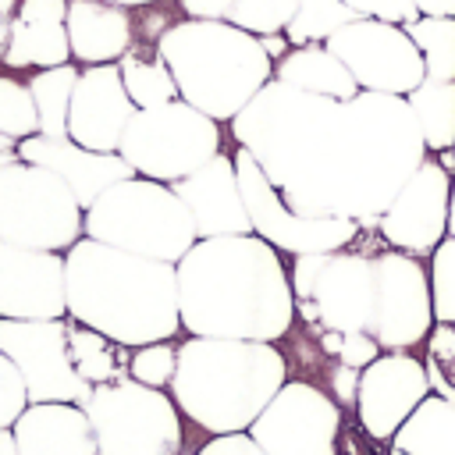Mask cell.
<instances>
[{"label": "cell", "mask_w": 455, "mask_h": 455, "mask_svg": "<svg viewBox=\"0 0 455 455\" xmlns=\"http://www.w3.org/2000/svg\"><path fill=\"white\" fill-rule=\"evenodd\" d=\"M231 132L302 217L380 220L427 160L409 100L391 92L334 100L270 78L231 117Z\"/></svg>", "instance_id": "obj_1"}, {"label": "cell", "mask_w": 455, "mask_h": 455, "mask_svg": "<svg viewBox=\"0 0 455 455\" xmlns=\"http://www.w3.org/2000/svg\"><path fill=\"white\" fill-rule=\"evenodd\" d=\"M174 270L181 327L188 334L228 341H277L291 331V274L267 238H199L174 263Z\"/></svg>", "instance_id": "obj_2"}, {"label": "cell", "mask_w": 455, "mask_h": 455, "mask_svg": "<svg viewBox=\"0 0 455 455\" xmlns=\"http://www.w3.org/2000/svg\"><path fill=\"white\" fill-rule=\"evenodd\" d=\"M64 299L75 323L128 348L171 341L181 331L174 263L135 256L96 238H78L64 252Z\"/></svg>", "instance_id": "obj_3"}, {"label": "cell", "mask_w": 455, "mask_h": 455, "mask_svg": "<svg viewBox=\"0 0 455 455\" xmlns=\"http://www.w3.org/2000/svg\"><path fill=\"white\" fill-rule=\"evenodd\" d=\"M288 363L274 341L188 338L171 377L174 405L210 437L245 434L284 387Z\"/></svg>", "instance_id": "obj_4"}, {"label": "cell", "mask_w": 455, "mask_h": 455, "mask_svg": "<svg viewBox=\"0 0 455 455\" xmlns=\"http://www.w3.org/2000/svg\"><path fill=\"white\" fill-rule=\"evenodd\" d=\"M156 50L174 75L178 96L213 121H231L274 78V57L263 50L259 36L231 21H171Z\"/></svg>", "instance_id": "obj_5"}, {"label": "cell", "mask_w": 455, "mask_h": 455, "mask_svg": "<svg viewBox=\"0 0 455 455\" xmlns=\"http://www.w3.org/2000/svg\"><path fill=\"white\" fill-rule=\"evenodd\" d=\"M85 238L164 263H178L199 242L185 199L171 185L142 174L96 196V203L85 210Z\"/></svg>", "instance_id": "obj_6"}, {"label": "cell", "mask_w": 455, "mask_h": 455, "mask_svg": "<svg viewBox=\"0 0 455 455\" xmlns=\"http://www.w3.org/2000/svg\"><path fill=\"white\" fill-rule=\"evenodd\" d=\"M117 153L135 167V174L174 185L220 153V128L178 96L156 107H139Z\"/></svg>", "instance_id": "obj_7"}, {"label": "cell", "mask_w": 455, "mask_h": 455, "mask_svg": "<svg viewBox=\"0 0 455 455\" xmlns=\"http://www.w3.org/2000/svg\"><path fill=\"white\" fill-rule=\"evenodd\" d=\"M291 291L306 323L320 331H366L377 306V252L334 249L295 256Z\"/></svg>", "instance_id": "obj_8"}, {"label": "cell", "mask_w": 455, "mask_h": 455, "mask_svg": "<svg viewBox=\"0 0 455 455\" xmlns=\"http://www.w3.org/2000/svg\"><path fill=\"white\" fill-rule=\"evenodd\" d=\"M0 238L25 249L68 252L85 238V210L60 174L18 156V164L0 171Z\"/></svg>", "instance_id": "obj_9"}, {"label": "cell", "mask_w": 455, "mask_h": 455, "mask_svg": "<svg viewBox=\"0 0 455 455\" xmlns=\"http://www.w3.org/2000/svg\"><path fill=\"white\" fill-rule=\"evenodd\" d=\"M85 412L100 455H181V416L160 387L132 377L96 384Z\"/></svg>", "instance_id": "obj_10"}, {"label": "cell", "mask_w": 455, "mask_h": 455, "mask_svg": "<svg viewBox=\"0 0 455 455\" xmlns=\"http://www.w3.org/2000/svg\"><path fill=\"white\" fill-rule=\"evenodd\" d=\"M235 171L245 213L252 220V235L267 238L277 252L288 256H309V252H334L348 249L366 228H377V220H348V217H302L288 210L281 192L270 185L263 167L252 160L245 146L235 149Z\"/></svg>", "instance_id": "obj_11"}, {"label": "cell", "mask_w": 455, "mask_h": 455, "mask_svg": "<svg viewBox=\"0 0 455 455\" xmlns=\"http://www.w3.org/2000/svg\"><path fill=\"white\" fill-rule=\"evenodd\" d=\"M327 46L341 57V64L352 71L355 85L366 92H391L409 96L427 78V64L405 25L377 21V18H355L345 28H338Z\"/></svg>", "instance_id": "obj_12"}, {"label": "cell", "mask_w": 455, "mask_h": 455, "mask_svg": "<svg viewBox=\"0 0 455 455\" xmlns=\"http://www.w3.org/2000/svg\"><path fill=\"white\" fill-rule=\"evenodd\" d=\"M0 352L18 366L28 402H75L92 398V384L78 377L68 352V320H4Z\"/></svg>", "instance_id": "obj_13"}, {"label": "cell", "mask_w": 455, "mask_h": 455, "mask_svg": "<svg viewBox=\"0 0 455 455\" xmlns=\"http://www.w3.org/2000/svg\"><path fill=\"white\" fill-rule=\"evenodd\" d=\"M434 331L430 270L402 249L377 252V306L370 334L384 352H409Z\"/></svg>", "instance_id": "obj_14"}, {"label": "cell", "mask_w": 455, "mask_h": 455, "mask_svg": "<svg viewBox=\"0 0 455 455\" xmlns=\"http://www.w3.org/2000/svg\"><path fill=\"white\" fill-rule=\"evenodd\" d=\"M341 409L309 380H284L249 427L267 455H338Z\"/></svg>", "instance_id": "obj_15"}, {"label": "cell", "mask_w": 455, "mask_h": 455, "mask_svg": "<svg viewBox=\"0 0 455 455\" xmlns=\"http://www.w3.org/2000/svg\"><path fill=\"white\" fill-rule=\"evenodd\" d=\"M448 203H451V171L441 160H423L416 174L402 185L395 203L380 213L377 231L391 249L430 256L448 235Z\"/></svg>", "instance_id": "obj_16"}, {"label": "cell", "mask_w": 455, "mask_h": 455, "mask_svg": "<svg viewBox=\"0 0 455 455\" xmlns=\"http://www.w3.org/2000/svg\"><path fill=\"white\" fill-rule=\"evenodd\" d=\"M427 395L430 373L412 352H380L359 373V423L373 441H391Z\"/></svg>", "instance_id": "obj_17"}, {"label": "cell", "mask_w": 455, "mask_h": 455, "mask_svg": "<svg viewBox=\"0 0 455 455\" xmlns=\"http://www.w3.org/2000/svg\"><path fill=\"white\" fill-rule=\"evenodd\" d=\"M64 313V256L0 238V316L60 320Z\"/></svg>", "instance_id": "obj_18"}, {"label": "cell", "mask_w": 455, "mask_h": 455, "mask_svg": "<svg viewBox=\"0 0 455 455\" xmlns=\"http://www.w3.org/2000/svg\"><path fill=\"white\" fill-rule=\"evenodd\" d=\"M135 103L121 82L117 64H89L82 68L75 92H71V110H68V139L96 149V153H117L121 135L128 121L135 117Z\"/></svg>", "instance_id": "obj_19"}, {"label": "cell", "mask_w": 455, "mask_h": 455, "mask_svg": "<svg viewBox=\"0 0 455 455\" xmlns=\"http://www.w3.org/2000/svg\"><path fill=\"white\" fill-rule=\"evenodd\" d=\"M68 0H18V11L0 21L4 68H57L71 60L68 46Z\"/></svg>", "instance_id": "obj_20"}, {"label": "cell", "mask_w": 455, "mask_h": 455, "mask_svg": "<svg viewBox=\"0 0 455 455\" xmlns=\"http://www.w3.org/2000/svg\"><path fill=\"white\" fill-rule=\"evenodd\" d=\"M185 206L192 210L199 238H224V235H252V220L242 203L235 156L217 153L210 164L192 171L188 178L171 185Z\"/></svg>", "instance_id": "obj_21"}, {"label": "cell", "mask_w": 455, "mask_h": 455, "mask_svg": "<svg viewBox=\"0 0 455 455\" xmlns=\"http://www.w3.org/2000/svg\"><path fill=\"white\" fill-rule=\"evenodd\" d=\"M18 156L25 164H39V167L60 174L71 185L82 210H89L103 188H110L124 178H135V167L121 153H96V149H85L71 139L28 135L18 142Z\"/></svg>", "instance_id": "obj_22"}, {"label": "cell", "mask_w": 455, "mask_h": 455, "mask_svg": "<svg viewBox=\"0 0 455 455\" xmlns=\"http://www.w3.org/2000/svg\"><path fill=\"white\" fill-rule=\"evenodd\" d=\"M18 455H100L85 405L28 402L14 419Z\"/></svg>", "instance_id": "obj_23"}, {"label": "cell", "mask_w": 455, "mask_h": 455, "mask_svg": "<svg viewBox=\"0 0 455 455\" xmlns=\"http://www.w3.org/2000/svg\"><path fill=\"white\" fill-rule=\"evenodd\" d=\"M68 46L78 64H117L135 46V21L128 7L107 0H68Z\"/></svg>", "instance_id": "obj_24"}, {"label": "cell", "mask_w": 455, "mask_h": 455, "mask_svg": "<svg viewBox=\"0 0 455 455\" xmlns=\"http://www.w3.org/2000/svg\"><path fill=\"white\" fill-rule=\"evenodd\" d=\"M274 78L284 82V85H291V89L316 92V96H334V100H352L359 92L352 71L341 64V57L327 43L291 46L274 64Z\"/></svg>", "instance_id": "obj_25"}, {"label": "cell", "mask_w": 455, "mask_h": 455, "mask_svg": "<svg viewBox=\"0 0 455 455\" xmlns=\"http://www.w3.org/2000/svg\"><path fill=\"white\" fill-rule=\"evenodd\" d=\"M391 448L402 455H455V398L430 391L398 427Z\"/></svg>", "instance_id": "obj_26"}, {"label": "cell", "mask_w": 455, "mask_h": 455, "mask_svg": "<svg viewBox=\"0 0 455 455\" xmlns=\"http://www.w3.org/2000/svg\"><path fill=\"white\" fill-rule=\"evenodd\" d=\"M68 352H71V363H75L78 377L89 380L92 387L124 380L128 366H132L128 345H121V341L85 327V323H75V320H68Z\"/></svg>", "instance_id": "obj_27"}, {"label": "cell", "mask_w": 455, "mask_h": 455, "mask_svg": "<svg viewBox=\"0 0 455 455\" xmlns=\"http://www.w3.org/2000/svg\"><path fill=\"white\" fill-rule=\"evenodd\" d=\"M78 75L82 71L68 60V64H57V68H43L28 78L36 114H39V135L68 139V110H71V92H75Z\"/></svg>", "instance_id": "obj_28"}, {"label": "cell", "mask_w": 455, "mask_h": 455, "mask_svg": "<svg viewBox=\"0 0 455 455\" xmlns=\"http://www.w3.org/2000/svg\"><path fill=\"white\" fill-rule=\"evenodd\" d=\"M405 100L419 121L427 149H434V153L455 149V82L423 78V85H416Z\"/></svg>", "instance_id": "obj_29"}, {"label": "cell", "mask_w": 455, "mask_h": 455, "mask_svg": "<svg viewBox=\"0 0 455 455\" xmlns=\"http://www.w3.org/2000/svg\"><path fill=\"white\" fill-rule=\"evenodd\" d=\"M121 82L132 96L135 107H156V103H167V100H178V85H174V75L167 68V60L160 57V50L153 53H142V50H128L121 60Z\"/></svg>", "instance_id": "obj_30"}, {"label": "cell", "mask_w": 455, "mask_h": 455, "mask_svg": "<svg viewBox=\"0 0 455 455\" xmlns=\"http://www.w3.org/2000/svg\"><path fill=\"white\" fill-rule=\"evenodd\" d=\"M412 43L423 53L427 78L430 82H455V18H427L419 14L416 21L405 25Z\"/></svg>", "instance_id": "obj_31"}, {"label": "cell", "mask_w": 455, "mask_h": 455, "mask_svg": "<svg viewBox=\"0 0 455 455\" xmlns=\"http://www.w3.org/2000/svg\"><path fill=\"white\" fill-rule=\"evenodd\" d=\"M348 21H355V11L345 0H299L295 4V18L288 21L284 36H288L291 46L327 43Z\"/></svg>", "instance_id": "obj_32"}, {"label": "cell", "mask_w": 455, "mask_h": 455, "mask_svg": "<svg viewBox=\"0 0 455 455\" xmlns=\"http://www.w3.org/2000/svg\"><path fill=\"white\" fill-rule=\"evenodd\" d=\"M0 132L11 139L39 135V114L28 82H18L11 75H0Z\"/></svg>", "instance_id": "obj_33"}, {"label": "cell", "mask_w": 455, "mask_h": 455, "mask_svg": "<svg viewBox=\"0 0 455 455\" xmlns=\"http://www.w3.org/2000/svg\"><path fill=\"white\" fill-rule=\"evenodd\" d=\"M295 4L299 0H231L228 21L252 36H274L288 28V21L295 18Z\"/></svg>", "instance_id": "obj_34"}, {"label": "cell", "mask_w": 455, "mask_h": 455, "mask_svg": "<svg viewBox=\"0 0 455 455\" xmlns=\"http://www.w3.org/2000/svg\"><path fill=\"white\" fill-rule=\"evenodd\" d=\"M430 295L434 320L455 323V235H444L441 245L430 252Z\"/></svg>", "instance_id": "obj_35"}, {"label": "cell", "mask_w": 455, "mask_h": 455, "mask_svg": "<svg viewBox=\"0 0 455 455\" xmlns=\"http://www.w3.org/2000/svg\"><path fill=\"white\" fill-rule=\"evenodd\" d=\"M174 366H178V345L153 341V345H139L132 352L128 377L139 380V384H149V387H164V384H171Z\"/></svg>", "instance_id": "obj_36"}, {"label": "cell", "mask_w": 455, "mask_h": 455, "mask_svg": "<svg viewBox=\"0 0 455 455\" xmlns=\"http://www.w3.org/2000/svg\"><path fill=\"white\" fill-rule=\"evenodd\" d=\"M320 345H323L327 355H334V363H345V366H355V370L370 366L384 352L377 345V338L366 334V331H323Z\"/></svg>", "instance_id": "obj_37"}, {"label": "cell", "mask_w": 455, "mask_h": 455, "mask_svg": "<svg viewBox=\"0 0 455 455\" xmlns=\"http://www.w3.org/2000/svg\"><path fill=\"white\" fill-rule=\"evenodd\" d=\"M430 363L441 366V373H430V387L455 398V323H437V331H430Z\"/></svg>", "instance_id": "obj_38"}, {"label": "cell", "mask_w": 455, "mask_h": 455, "mask_svg": "<svg viewBox=\"0 0 455 455\" xmlns=\"http://www.w3.org/2000/svg\"><path fill=\"white\" fill-rule=\"evenodd\" d=\"M28 391L18 373V366L0 352V427H14V419L25 412Z\"/></svg>", "instance_id": "obj_39"}, {"label": "cell", "mask_w": 455, "mask_h": 455, "mask_svg": "<svg viewBox=\"0 0 455 455\" xmlns=\"http://www.w3.org/2000/svg\"><path fill=\"white\" fill-rule=\"evenodd\" d=\"M355 18H377V21H391V25H409L419 18L412 0H345Z\"/></svg>", "instance_id": "obj_40"}, {"label": "cell", "mask_w": 455, "mask_h": 455, "mask_svg": "<svg viewBox=\"0 0 455 455\" xmlns=\"http://www.w3.org/2000/svg\"><path fill=\"white\" fill-rule=\"evenodd\" d=\"M196 455H267L256 441H252V434L245 430V434H217L213 441H206Z\"/></svg>", "instance_id": "obj_41"}, {"label": "cell", "mask_w": 455, "mask_h": 455, "mask_svg": "<svg viewBox=\"0 0 455 455\" xmlns=\"http://www.w3.org/2000/svg\"><path fill=\"white\" fill-rule=\"evenodd\" d=\"M359 373H363V370H355V366L334 363V370H331V391H334V402H338V405H355Z\"/></svg>", "instance_id": "obj_42"}, {"label": "cell", "mask_w": 455, "mask_h": 455, "mask_svg": "<svg viewBox=\"0 0 455 455\" xmlns=\"http://www.w3.org/2000/svg\"><path fill=\"white\" fill-rule=\"evenodd\" d=\"M185 18H210V21H228L231 0H178Z\"/></svg>", "instance_id": "obj_43"}, {"label": "cell", "mask_w": 455, "mask_h": 455, "mask_svg": "<svg viewBox=\"0 0 455 455\" xmlns=\"http://www.w3.org/2000/svg\"><path fill=\"white\" fill-rule=\"evenodd\" d=\"M412 4L427 18H455V0H412Z\"/></svg>", "instance_id": "obj_44"}, {"label": "cell", "mask_w": 455, "mask_h": 455, "mask_svg": "<svg viewBox=\"0 0 455 455\" xmlns=\"http://www.w3.org/2000/svg\"><path fill=\"white\" fill-rule=\"evenodd\" d=\"M0 455H18V441L11 427H0Z\"/></svg>", "instance_id": "obj_45"}, {"label": "cell", "mask_w": 455, "mask_h": 455, "mask_svg": "<svg viewBox=\"0 0 455 455\" xmlns=\"http://www.w3.org/2000/svg\"><path fill=\"white\" fill-rule=\"evenodd\" d=\"M107 4H117V7H153V4H164V0H107Z\"/></svg>", "instance_id": "obj_46"}, {"label": "cell", "mask_w": 455, "mask_h": 455, "mask_svg": "<svg viewBox=\"0 0 455 455\" xmlns=\"http://www.w3.org/2000/svg\"><path fill=\"white\" fill-rule=\"evenodd\" d=\"M11 164H18V149H0V171H7Z\"/></svg>", "instance_id": "obj_47"}, {"label": "cell", "mask_w": 455, "mask_h": 455, "mask_svg": "<svg viewBox=\"0 0 455 455\" xmlns=\"http://www.w3.org/2000/svg\"><path fill=\"white\" fill-rule=\"evenodd\" d=\"M448 235H455V178H451V203H448Z\"/></svg>", "instance_id": "obj_48"}, {"label": "cell", "mask_w": 455, "mask_h": 455, "mask_svg": "<svg viewBox=\"0 0 455 455\" xmlns=\"http://www.w3.org/2000/svg\"><path fill=\"white\" fill-rule=\"evenodd\" d=\"M18 11V0H0V21H7Z\"/></svg>", "instance_id": "obj_49"}, {"label": "cell", "mask_w": 455, "mask_h": 455, "mask_svg": "<svg viewBox=\"0 0 455 455\" xmlns=\"http://www.w3.org/2000/svg\"><path fill=\"white\" fill-rule=\"evenodd\" d=\"M0 149H18V139H11V135L0 132Z\"/></svg>", "instance_id": "obj_50"}]
</instances>
